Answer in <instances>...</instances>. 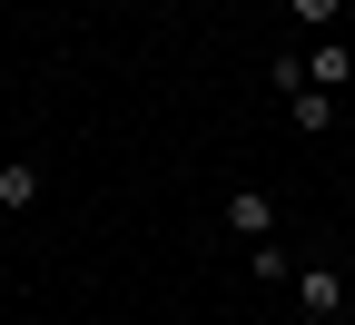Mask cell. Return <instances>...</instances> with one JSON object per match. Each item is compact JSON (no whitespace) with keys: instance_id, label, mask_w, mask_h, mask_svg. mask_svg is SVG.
<instances>
[{"instance_id":"obj_2","label":"cell","mask_w":355,"mask_h":325,"mask_svg":"<svg viewBox=\"0 0 355 325\" xmlns=\"http://www.w3.org/2000/svg\"><path fill=\"white\" fill-rule=\"evenodd\" d=\"M227 227H237L247 247H266V237H277V197H266V188H237L227 197Z\"/></svg>"},{"instance_id":"obj_5","label":"cell","mask_w":355,"mask_h":325,"mask_svg":"<svg viewBox=\"0 0 355 325\" xmlns=\"http://www.w3.org/2000/svg\"><path fill=\"white\" fill-rule=\"evenodd\" d=\"M0 207H10V217H20V207H40V168H30V158L0 168Z\"/></svg>"},{"instance_id":"obj_1","label":"cell","mask_w":355,"mask_h":325,"mask_svg":"<svg viewBox=\"0 0 355 325\" xmlns=\"http://www.w3.org/2000/svg\"><path fill=\"white\" fill-rule=\"evenodd\" d=\"M286 286H296V306L316 315V325H326V315H345V276H336V266H296Z\"/></svg>"},{"instance_id":"obj_8","label":"cell","mask_w":355,"mask_h":325,"mask_svg":"<svg viewBox=\"0 0 355 325\" xmlns=\"http://www.w3.org/2000/svg\"><path fill=\"white\" fill-rule=\"evenodd\" d=\"M336 10H345V0H296V20L316 30V39H336Z\"/></svg>"},{"instance_id":"obj_7","label":"cell","mask_w":355,"mask_h":325,"mask_svg":"<svg viewBox=\"0 0 355 325\" xmlns=\"http://www.w3.org/2000/svg\"><path fill=\"white\" fill-rule=\"evenodd\" d=\"M266 79H277L286 99H296V89H306V50H277V60H266Z\"/></svg>"},{"instance_id":"obj_3","label":"cell","mask_w":355,"mask_h":325,"mask_svg":"<svg viewBox=\"0 0 355 325\" xmlns=\"http://www.w3.org/2000/svg\"><path fill=\"white\" fill-rule=\"evenodd\" d=\"M345 79H355V50H345V39H316V50H306V89H326V99H336Z\"/></svg>"},{"instance_id":"obj_4","label":"cell","mask_w":355,"mask_h":325,"mask_svg":"<svg viewBox=\"0 0 355 325\" xmlns=\"http://www.w3.org/2000/svg\"><path fill=\"white\" fill-rule=\"evenodd\" d=\"M286 118H296V138H326V128H336V99H326V89H296Z\"/></svg>"},{"instance_id":"obj_6","label":"cell","mask_w":355,"mask_h":325,"mask_svg":"<svg viewBox=\"0 0 355 325\" xmlns=\"http://www.w3.org/2000/svg\"><path fill=\"white\" fill-rule=\"evenodd\" d=\"M247 256H257V276H266V286H286V276H296V256H286L277 237H266V247H247Z\"/></svg>"}]
</instances>
